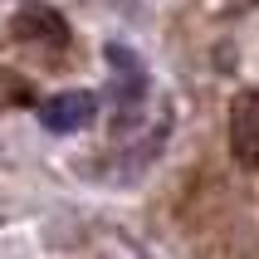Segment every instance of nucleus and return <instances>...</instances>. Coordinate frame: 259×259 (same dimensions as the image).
<instances>
[{"instance_id": "nucleus-1", "label": "nucleus", "mask_w": 259, "mask_h": 259, "mask_svg": "<svg viewBox=\"0 0 259 259\" xmlns=\"http://www.w3.org/2000/svg\"><path fill=\"white\" fill-rule=\"evenodd\" d=\"M230 152L240 166H259V98H245L230 108Z\"/></svg>"}, {"instance_id": "nucleus-2", "label": "nucleus", "mask_w": 259, "mask_h": 259, "mask_svg": "<svg viewBox=\"0 0 259 259\" xmlns=\"http://www.w3.org/2000/svg\"><path fill=\"white\" fill-rule=\"evenodd\" d=\"M39 117L49 132H78L93 117V93H59V98H49L39 108Z\"/></svg>"}, {"instance_id": "nucleus-3", "label": "nucleus", "mask_w": 259, "mask_h": 259, "mask_svg": "<svg viewBox=\"0 0 259 259\" xmlns=\"http://www.w3.org/2000/svg\"><path fill=\"white\" fill-rule=\"evenodd\" d=\"M15 34H20V39L64 44V39H69V25H64V15H54L49 5H25V10L15 15Z\"/></svg>"}]
</instances>
